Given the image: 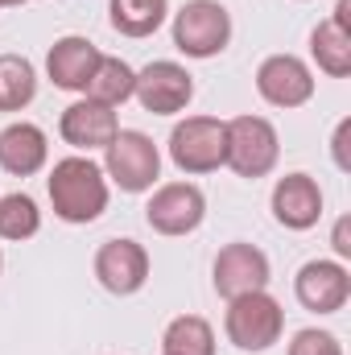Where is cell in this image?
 I'll return each mask as SVG.
<instances>
[{
  "mask_svg": "<svg viewBox=\"0 0 351 355\" xmlns=\"http://www.w3.org/2000/svg\"><path fill=\"white\" fill-rule=\"evenodd\" d=\"M54 215L67 223H95L108 211V178L91 157H62L46 178Z\"/></svg>",
  "mask_w": 351,
  "mask_h": 355,
  "instance_id": "cell-1",
  "label": "cell"
},
{
  "mask_svg": "<svg viewBox=\"0 0 351 355\" xmlns=\"http://www.w3.org/2000/svg\"><path fill=\"white\" fill-rule=\"evenodd\" d=\"M223 331H228V339L240 352H268L281 339V331H285V310L264 289L244 293V297H232L228 314H223Z\"/></svg>",
  "mask_w": 351,
  "mask_h": 355,
  "instance_id": "cell-2",
  "label": "cell"
},
{
  "mask_svg": "<svg viewBox=\"0 0 351 355\" xmlns=\"http://www.w3.org/2000/svg\"><path fill=\"white\" fill-rule=\"evenodd\" d=\"M232 42V12L219 0H186L174 12V46L186 58H215Z\"/></svg>",
  "mask_w": 351,
  "mask_h": 355,
  "instance_id": "cell-3",
  "label": "cell"
},
{
  "mask_svg": "<svg viewBox=\"0 0 351 355\" xmlns=\"http://www.w3.org/2000/svg\"><path fill=\"white\" fill-rule=\"evenodd\" d=\"M228 153V120L186 116L170 132V157L182 174H215Z\"/></svg>",
  "mask_w": 351,
  "mask_h": 355,
  "instance_id": "cell-4",
  "label": "cell"
},
{
  "mask_svg": "<svg viewBox=\"0 0 351 355\" xmlns=\"http://www.w3.org/2000/svg\"><path fill=\"white\" fill-rule=\"evenodd\" d=\"M103 153H108V157H103V178H112L124 194L149 190V186L157 182V174H162V153H157V145H153L145 132H137V128H120Z\"/></svg>",
  "mask_w": 351,
  "mask_h": 355,
  "instance_id": "cell-5",
  "label": "cell"
},
{
  "mask_svg": "<svg viewBox=\"0 0 351 355\" xmlns=\"http://www.w3.org/2000/svg\"><path fill=\"white\" fill-rule=\"evenodd\" d=\"M277 157H281V141H277V128L264 116H236V120H228L223 166H232L240 178H264V174H273Z\"/></svg>",
  "mask_w": 351,
  "mask_h": 355,
  "instance_id": "cell-6",
  "label": "cell"
},
{
  "mask_svg": "<svg viewBox=\"0 0 351 355\" xmlns=\"http://www.w3.org/2000/svg\"><path fill=\"white\" fill-rule=\"evenodd\" d=\"M203 219H207V198L194 182L157 186L149 207H145V223L157 236H190V232H198Z\"/></svg>",
  "mask_w": 351,
  "mask_h": 355,
  "instance_id": "cell-7",
  "label": "cell"
},
{
  "mask_svg": "<svg viewBox=\"0 0 351 355\" xmlns=\"http://www.w3.org/2000/svg\"><path fill=\"white\" fill-rule=\"evenodd\" d=\"M137 103L145 107V112H153V116H174L182 112L190 99H194V75L186 71V67H178V62H149L141 75H137Z\"/></svg>",
  "mask_w": 351,
  "mask_h": 355,
  "instance_id": "cell-8",
  "label": "cell"
},
{
  "mask_svg": "<svg viewBox=\"0 0 351 355\" xmlns=\"http://www.w3.org/2000/svg\"><path fill=\"white\" fill-rule=\"evenodd\" d=\"M95 277H99V285L108 293L132 297L149 281V252L137 240H108L95 252Z\"/></svg>",
  "mask_w": 351,
  "mask_h": 355,
  "instance_id": "cell-9",
  "label": "cell"
},
{
  "mask_svg": "<svg viewBox=\"0 0 351 355\" xmlns=\"http://www.w3.org/2000/svg\"><path fill=\"white\" fill-rule=\"evenodd\" d=\"M268 285V257H264L257 244H228L219 248L215 257V293L219 297H244V293H257Z\"/></svg>",
  "mask_w": 351,
  "mask_h": 355,
  "instance_id": "cell-10",
  "label": "cell"
},
{
  "mask_svg": "<svg viewBox=\"0 0 351 355\" xmlns=\"http://www.w3.org/2000/svg\"><path fill=\"white\" fill-rule=\"evenodd\" d=\"M257 91H261L264 103H273V107H302L314 95V75H310V67L302 58L273 54V58H264L261 71H257Z\"/></svg>",
  "mask_w": 351,
  "mask_h": 355,
  "instance_id": "cell-11",
  "label": "cell"
},
{
  "mask_svg": "<svg viewBox=\"0 0 351 355\" xmlns=\"http://www.w3.org/2000/svg\"><path fill=\"white\" fill-rule=\"evenodd\" d=\"M293 293H298V302H302L306 310H314V314H335V310L348 306L351 277L339 261H310V265L298 268Z\"/></svg>",
  "mask_w": 351,
  "mask_h": 355,
  "instance_id": "cell-12",
  "label": "cell"
},
{
  "mask_svg": "<svg viewBox=\"0 0 351 355\" xmlns=\"http://www.w3.org/2000/svg\"><path fill=\"white\" fill-rule=\"evenodd\" d=\"M273 219L289 232H306L323 219V190L310 174H285L273 186Z\"/></svg>",
  "mask_w": 351,
  "mask_h": 355,
  "instance_id": "cell-13",
  "label": "cell"
},
{
  "mask_svg": "<svg viewBox=\"0 0 351 355\" xmlns=\"http://www.w3.org/2000/svg\"><path fill=\"white\" fill-rule=\"evenodd\" d=\"M58 132H62L67 145L91 153V149H108L112 145V137L120 132V120H116V107H103L95 99H79V103H71L62 112Z\"/></svg>",
  "mask_w": 351,
  "mask_h": 355,
  "instance_id": "cell-14",
  "label": "cell"
},
{
  "mask_svg": "<svg viewBox=\"0 0 351 355\" xmlns=\"http://www.w3.org/2000/svg\"><path fill=\"white\" fill-rule=\"evenodd\" d=\"M99 46L87 42V37H79V33H71V37H58L54 46H50V54H46V71H50V79H54V87L58 91H87V79L95 75V67H99Z\"/></svg>",
  "mask_w": 351,
  "mask_h": 355,
  "instance_id": "cell-15",
  "label": "cell"
},
{
  "mask_svg": "<svg viewBox=\"0 0 351 355\" xmlns=\"http://www.w3.org/2000/svg\"><path fill=\"white\" fill-rule=\"evenodd\" d=\"M50 157V145H46V132L37 124H8L0 132V170L12 178H33Z\"/></svg>",
  "mask_w": 351,
  "mask_h": 355,
  "instance_id": "cell-16",
  "label": "cell"
},
{
  "mask_svg": "<svg viewBox=\"0 0 351 355\" xmlns=\"http://www.w3.org/2000/svg\"><path fill=\"white\" fill-rule=\"evenodd\" d=\"M170 17V0H112L108 4V21L116 33L124 37H149L166 25Z\"/></svg>",
  "mask_w": 351,
  "mask_h": 355,
  "instance_id": "cell-17",
  "label": "cell"
},
{
  "mask_svg": "<svg viewBox=\"0 0 351 355\" xmlns=\"http://www.w3.org/2000/svg\"><path fill=\"white\" fill-rule=\"evenodd\" d=\"M310 54H314L318 71H327L331 79L351 75V33L339 29L335 21H318V29L310 33Z\"/></svg>",
  "mask_w": 351,
  "mask_h": 355,
  "instance_id": "cell-18",
  "label": "cell"
},
{
  "mask_svg": "<svg viewBox=\"0 0 351 355\" xmlns=\"http://www.w3.org/2000/svg\"><path fill=\"white\" fill-rule=\"evenodd\" d=\"M37 95V71L21 54H0V112H21Z\"/></svg>",
  "mask_w": 351,
  "mask_h": 355,
  "instance_id": "cell-19",
  "label": "cell"
},
{
  "mask_svg": "<svg viewBox=\"0 0 351 355\" xmlns=\"http://www.w3.org/2000/svg\"><path fill=\"white\" fill-rule=\"evenodd\" d=\"M132 87H137V71L124 58H99L95 75L87 79V99L103 107H120L124 99H132Z\"/></svg>",
  "mask_w": 351,
  "mask_h": 355,
  "instance_id": "cell-20",
  "label": "cell"
},
{
  "mask_svg": "<svg viewBox=\"0 0 351 355\" xmlns=\"http://www.w3.org/2000/svg\"><path fill=\"white\" fill-rule=\"evenodd\" d=\"M162 347H166V355H215V331H211L207 318L182 314L166 327Z\"/></svg>",
  "mask_w": 351,
  "mask_h": 355,
  "instance_id": "cell-21",
  "label": "cell"
},
{
  "mask_svg": "<svg viewBox=\"0 0 351 355\" xmlns=\"http://www.w3.org/2000/svg\"><path fill=\"white\" fill-rule=\"evenodd\" d=\"M42 227V211L29 194H4L0 198V240H29Z\"/></svg>",
  "mask_w": 351,
  "mask_h": 355,
  "instance_id": "cell-22",
  "label": "cell"
},
{
  "mask_svg": "<svg viewBox=\"0 0 351 355\" xmlns=\"http://www.w3.org/2000/svg\"><path fill=\"white\" fill-rule=\"evenodd\" d=\"M289 355H343V343L331 335V331H318V327H306L293 335Z\"/></svg>",
  "mask_w": 351,
  "mask_h": 355,
  "instance_id": "cell-23",
  "label": "cell"
},
{
  "mask_svg": "<svg viewBox=\"0 0 351 355\" xmlns=\"http://www.w3.org/2000/svg\"><path fill=\"white\" fill-rule=\"evenodd\" d=\"M348 120L339 124V132H335V162H339V170H348V153H343V141H348Z\"/></svg>",
  "mask_w": 351,
  "mask_h": 355,
  "instance_id": "cell-24",
  "label": "cell"
},
{
  "mask_svg": "<svg viewBox=\"0 0 351 355\" xmlns=\"http://www.w3.org/2000/svg\"><path fill=\"white\" fill-rule=\"evenodd\" d=\"M331 21L351 33V0H339V4H335V17H331Z\"/></svg>",
  "mask_w": 351,
  "mask_h": 355,
  "instance_id": "cell-25",
  "label": "cell"
},
{
  "mask_svg": "<svg viewBox=\"0 0 351 355\" xmlns=\"http://www.w3.org/2000/svg\"><path fill=\"white\" fill-rule=\"evenodd\" d=\"M335 252H339V257H351V240H348V219H343V223L335 227Z\"/></svg>",
  "mask_w": 351,
  "mask_h": 355,
  "instance_id": "cell-26",
  "label": "cell"
},
{
  "mask_svg": "<svg viewBox=\"0 0 351 355\" xmlns=\"http://www.w3.org/2000/svg\"><path fill=\"white\" fill-rule=\"evenodd\" d=\"M12 4H25V0H4V8H12Z\"/></svg>",
  "mask_w": 351,
  "mask_h": 355,
  "instance_id": "cell-27",
  "label": "cell"
},
{
  "mask_svg": "<svg viewBox=\"0 0 351 355\" xmlns=\"http://www.w3.org/2000/svg\"><path fill=\"white\" fill-rule=\"evenodd\" d=\"M0 268H4V257H0Z\"/></svg>",
  "mask_w": 351,
  "mask_h": 355,
  "instance_id": "cell-28",
  "label": "cell"
},
{
  "mask_svg": "<svg viewBox=\"0 0 351 355\" xmlns=\"http://www.w3.org/2000/svg\"><path fill=\"white\" fill-rule=\"evenodd\" d=\"M0 8H4V0H0Z\"/></svg>",
  "mask_w": 351,
  "mask_h": 355,
  "instance_id": "cell-29",
  "label": "cell"
}]
</instances>
